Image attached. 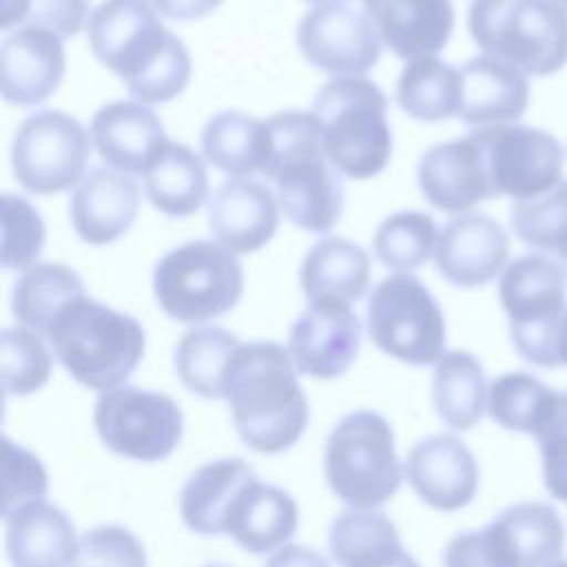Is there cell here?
I'll return each mask as SVG.
<instances>
[{"label":"cell","mask_w":567,"mask_h":567,"mask_svg":"<svg viewBox=\"0 0 567 567\" xmlns=\"http://www.w3.org/2000/svg\"><path fill=\"white\" fill-rule=\"evenodd\" d=\"M86 33L95 60L142 104L168 102L186 89L190 55L148 0H104L89 16Z\"/></svg>","instance_id":"obj_1"},{"label":"cell","mask_w":567,"mask_h":567,"mask_svg":"<svg viewBox=\"0 0 567 567\" xmlns=\"http://www.w3.org/2000/svg\"><path fill=\"white\" fill-rule=\"evenodd\" d=\"M224 399L239 439L259 454L292 447L308 425V399L290 352L277 341L239 348L226 377Z\"/></svg>","instance_id":"obj_2"},{"label":"cell","mask_w":567,"mask_h":567,"mask_svg":"<svg viewBox=\"0 0 567 567\" xmlns=\"http://www.w3.org/2000/svg\"><path fill=\"white\" fill-rule=\"evenodd\" d=\"M272 153L264 175L277 186L284 215L310 233H328L343 213L341 173L323 148L315 113L284 111L268 120Z\"/></svg>","instance_id":"obj_3"},{"label":"cell","mask_w":567,"mask_h":567,"mask_svg":"<svg viewBox=\"0 0 567 567\" xmlns=\"http://www.w3.org/2000/svg\"><path fill=\"white\" fill-rule=\"evenodd\" d=\"M47 339L62 368L91 390L122 385L144 357L137 319L86 295L71 299L51 321Z\"/></svg>","instance_id":"obj_4"},{"label":"cell","mask_w":567,"mask_h":567,"mask_svg":"<svg viewBox=\"0 0 567 567\" xmlns=\"http://www.w3.org/2000/svg\"><path fill=\"white\" fill-rule=\"evenodd\" d=\"M312 113L323 128V148L343 177L370 179L388 166L392 155L388 97L372 80L357 75L326 82Z\"/></svg>","instance_id":"obj_5"},{"label":"cell","mask_w":567,"mask_h":567,"mask_svg":"<svg viewBox=\"0 0 567 567\" xmlns=\"http://www.w3.org/2000/svg\"><path fill=\"white\" fill-rule=\"evenodd\" d=\"M467 29L485 55L525 75H551L567 62V11L549 0H474Z\"/></svg>","instance_id":"obj_6"},{"label":"cell","mask_w":567,"mask_h":567,"mask_svg":"<svg viewBox=\"0 0 567 567\" xmlns=\"http://www.w3.org/2000/svg\"><path fill=\"white\" fill-rule=\"evenodd\" d=\"M326 481L334 496L357 509L388 503L403 472L390 423L372 410L346 414L326 441Z\"/></svg>","instance_id":"obj_7"},{"label":"cell","mask_w":567,"mask_h":567,"mask_svg":"<svg viewBox=\"0 0 567 567\" xmlns=\"http://www.w3.org/2000/svg\"><path fill=\"white\" fill-rule=\"evenodd\" d=\"M153 290L168 317L202 323L237 306L244 292V270L226 246L195 239L159 257Z\"/></svg>","instance_id":"obj_8"},{"label":"cell","mask_w":567,"mask_h":567,"mask_svg":"<svg viewBox=\"0 0 567 567\" xmlns=\"http://www.w3.org/2000/svg\"><path fill=\"white\" fill-rule=\"evenodd\" d=\"M565 527L558 512L538 501L505 507L489 525L456 534L445 551V567H549L560 560Z\"/></svg>","instance_id":"obj_9"},{"label":"cell","mask_w":567,"mask_h":567,"mask_svg":"<svg viewBox=\"0 0 567 567\" xmlns=\"http://www.w3.org/2000/svg\"><path fill=\"white\" fill-rule=\"evenodd\" d=\"M565 297L567 270L547 255H520L501 272L498 299L512 343L534 365L558 368L556 328L567 310Z\"/></svg>","instance_id":"obj_10"},{"label":"cell","mask_w":567,"mask_h":567,"mask_svg":"<svg viewBox=\"0 0 567 567\" xmlns=\"http://www.w3.org/2000/svg\"><path fill=\"white\" fill-rule=\"evenodd\" d=\"M368 332L379 350L410 365H430L445 354L443 310L410 272L388 275L374 286L368 299Z\"/></svg>","instance_id":"obj_11"},{"label":"cell","mask_w":567,"mask_h":567,"mask_svg":"<svg viewBox=\"0 0 567 567\" xmlns=\"http://www.w3.org/2000/svg\"><path fill=\"white\" fill-rule=\"evenodd\" d=\"M91 133L64 111H38L11 142L13 177L29 193L53 195L78 186L91 157Z\"/></svg>","instance_id":"obj_12"},{"label":"cell","mask_w":567,"mask_h":567,"mask_svg":"<svg viewBox=\"0 0 567 567\" xmlns=\"http://www.w3.org/2000/svg\"><path fill=\"white\" fill-rule=\"evenodd\" d=\"M93 423L111 452L146 463L171 456L184 430L182 410L168 394L135 385L104 390Z\"/></svg>","instance_id":"obj_13"},{"label":"cell","mask_w":567,"mask_h":567,"mask_svg":"<svg viewBox=\"0 0 567 567\" xmlns=\"http://www.w3.org/2000/svg\"><path fill=\"white\" fill-rule=\"evenodd\" d=\"M478 142L492 195L532 199L560 182L563 148L547 131L520 124H492L472 131Z\"/></svg>","instance_id":"obj_14"},{"label":"cell","mask_w":567,"mask_h":567,"mask_svg":"<svg viewBox=\"0 0 567 567\" xmlns=\"http://www.w3.org/2000/svg\"><path fill=\"white\" fill-rule=\"evenodd\" d=\"M297 44L312 66L339 78H357L379 62L383 42L365 9L326 4L301 18Z\"/></svg>","instance_id":"obj_15"},{"label":"cell","mask_w":567,"mask_h":567,"mask_svg":"<svg viewBox=\"0 0 567 567\" xmlns=\"http://www.w3.org/2000/svg\"><path fill=\"white\" fill-rule=\"evenodd\" d=\"M361 321L354 310L337 301H312L297 317L288 334V352L301 374L337 379L357 359Z\"/></svg>","instance_id":"obj_16"},{"label":"cell","mask_w":567,"mask_h":567,"mask_svg":"<svg viewBox=\"0 0 567 567\" xmlns=\"http://www.w3.org/2000/svg\"><path fill=\"white\" fill-rule=\"evenodd\" d=\"M509 237L505 228L481 213L450 219L439 233L434 264L454 286L476 288L507 268Z\"/></svg>","instance_id":"obj_17"},{"label":"cell","mask_w":567,"mask_h":567,"mask_svg":"<svg viewBox=\"0 0 567 567\" xmlns=\"http://www.w3.org/2000/svg\"><path fill=\"white\" fill-rule=\"evenodd\" d=\"M91 137L102 162L124 175H146L171 144L159 117L133 100L102 106L93 115Z\"/></svg>","instance_id":"obj_18"},{"label":"cell","mask_w":567,"mask_h":567,"mask_svg":"<svg viewBox=\"0 0 567 567\" xmlns=\"http://www.w3.org/2000/svg\"><path fill=\"white\" fill-rule=\"evenodd\" d=\"M412 489L439 512H456L472 503L478 487V465L467 445L450 434L419 441L405 461Z\"/></svg>","instance_id":"obj_19"},{"label":"cell","mask_w":567,"mask_h":567,"mask_svg":"<svg viewBox=\"0 0 567 567\" xmlns=\"http://www.w3.org/2000/svg\"><path fill=\"white\" fill-rule=\"evenodd\" d=\"M62 38L40 27H20L0 47L2 97L16 106H33L53 95L64 78Z\"/></svg>","instance_id":"obj_20"},{"label":"cell","mask_w":567,"mask_h":567,"mask_svg":"<svg viewBox=\"0 0 567 567\" xmlns=\"http://www.w3.org/2000/svg\"><path fill=\"white\" fill-rule=\"evenodd\" d=\"M416 177L425 199L443 213H463L494 197L483 151L472 133L427 148Z\"/></svg>","instance_id":"obj_21"},{"label":"cell","mask_w":567,"mask_h":567,"mask_svg":"<svg viewBox=\"0 0 567 567\" xmlns=\"http://www.w3.org/2000/svg\"><path fill=\"white\" fill-rule=\"evenodd\" d=\"M213 235L233 252H255L264 248L279 224V208L268 186L255 179H226L208 204Z\"/></svg>","instance_id":"obj_22"},{"label":"cell","mask_w":567,"mask_h":567,"mask_svg":"<svg viewBox=\"0 0 567 567\" xmlns=\"http://www.w3.org/2000/svg\"><path fill=\"white\" fill-rule=\"evenodd\" d=\"M140 188L135 179L113 168H93L75 186L69 213L73 228L86 244H111L135 221Z\"/></svg>","instance_id":"obj_23"},{"label":"cell","mask_w":567,"mask_h":567,"mask_svg":"<svg viewBox=\"0 0 567 567\" xmlns=\"http://www.w3.org/2000/svg\"><path fill=\"white\" fill-rule=\"evenodd\" d=\"M381 42L399 58L439 53L454 27L452 0H363Z\"/></svg>","instance_id":"obj_24"},{"label":"cell","mask_w":567,"mask_h":567,"mask_svg":"<svg viewBox=\"0 0 567 567\" xmlns=\"http://www.w3.org/2000/svg\"><path fill=\"white\" fill-rule=\"evenodd\" d=\"M297 523L299 512L292 496L255 476L233 498L224 520V534L233 536L246 551L268 554L292 538Z\"/></svg>","instance_id":"obj_25"},{"label":"cell","mask_w":567,"mask_h":567,"mask_svg":"<svg viewBox=\"0 0 567 567\" xmlns=\"http://www.w3.org/2000/svg\"><path fill=\"white\" fill-rule=\"evenodd\" d=\"M463 100L458 117L472 126L509 124L529 104L527 75L496 58H472L461 66Z\"/></svg>","instance_id":"obj_26"},{"label":"cell","mask_w":567,"mask_h":567,"mask_svg":"<svg viewBox=\"0 0 567 567\" xmlns=\"http://www.w3.org/2000/svg\"><path fill=\"white\" fill-rule=\"evenodd\" d=\"M7 556L13 567H71L78 536L71 518L55 505L38 501L7 520Z\"/></svg>","instance_id":"obj_27"},{"label":"cell","mask_w":567,"mask_h":567,"mask_svg":"<svg viewBox=\"0 0 567 567\" xmlns=\"http://www.w3.org/2000/svg\"><path fill=\"white\" fill-rule=\"evenodd\" d=\"M301 290L312 301H359L370 284V257L343 237L319 239L303 257L299 270Z\"/></svg>","instance_id":"obj_28"},{"label":"cell","mask_w":567,"mask_h":567,"mask_svg":"<svg viewBox=\"0 0 567 567\" xmlns=\"http://www.w3.org/2000/svg\"><path fill=\"white\" fill-rule=\"evenodd\" d=\"M257 474L241 458H219L197 467L182 487L179 512L184 523L204 536L224 534L233 498Z\"/></svg>","instance_id":"obj_29"},{"label":"cell","mask_w":567,"mask_h":567,"mask_svg":"<svg viewBox=\"0 0 567 567\" xmlns=\"http://www.w3.org/2000/svg\"><path fill=\"white\" fill-rule=\"evenodd\" d=\"M202 151L208 164L235 177L266 171L272 153L268 122L239 111L215 113L202 131Z\"/></svg>","instance_id":"obj_30"},{"label":"cell","mask_w":567,"mask_h":567,"mask_svg":"<svg viewBox=\"0 0 567 567\" xmlns=\"http://www.w3.org/2000/svg\"><path fill=\"white\" fill-rule=\"evenodd\" d=\"M487 379L478 359L465 350L445 352L434 368L436 414L454 430H472L487 410Z\"/></svg>","instance_id":"obj_31"},{"label":"cell","mask_w":567,"mask_h":567,"mask_svg":"<svg viewBox=\"0 0 567 567\" xmlns=\"http://www.w3.org/2000/svg\"><path fill=\"white\" fill-rule=\"evenodd\" d=\"M399 106L414 120L441 122L458 115L463 100L461 69L436 55L410 60L396 82Z\"/></svg>","instance_id":"obj_32"},{"label":"cell","mask_w":567,"mask_h":567,"mask_svg":"<svg viewBox=\"0 0 567 567\" xmlns=\"http://www.w3.org/2000/svg\"><path fill=\"white\" fill-rule=\"evenodd\" d=\"M148 202L168 217H188L208 197V175L202 157L186 144L171 142L144 175Z\"/></svg>","instance_id":"obj_33"},{"label":"cell","mask_w":567,"mask_h":567,"mask_svg":"<svg viewBox=\"0 0 567 567\" xmlns=\"http://www.w3.org/2000/svg\"><path fill=\"white\" fill-rule=\"evenodd\" d=\"M241 346L233 332L219 326L190 328L175 348L177 377L204 399H224L226 377Z\"/></svg>","instance_id":"obj_34"},{"label":"cell","mask_w":567,"mask_h":567,"mask_svg":"<svg viewBox=\"0 0 567 567\" xmlns=\"http://www.w3.org/2000/svg\"><path fill=\"white\" fill-rule=\"evenodd\" d=\"M330 556L339 567H381L405 549L394 523L372 509H346L330 525Z\"/></svg>","instance_id":"obj_35"},{"label":"cell","mask_w":567,"mask_h":567,"mask_svg":"<svg viewBox=\"0 0 567 567\" xmlns=\"http://www.w3.org/2000/svg\"><path fill=\"white\" fill-rule=\"evenodd\" d=\"M84 295V284L75 270L64 264H33L13 288V317L29 330L47 337L55 315L75 297Z\"/></svg>","instance_id":"obj_36"},{"label":"cell","mask_w":567,"mask_h":567,"mask_svg":"<svg viewBox=\"0 0 567 567\" xmlns=\"http://www.w3.org/2000/svg\"><path fill=\"white\" fill-rule=\"evenodd\" d=\"M556 390L529 372H505L496 377L487 394V414L501 427L532 434L545 419Z\"/></svg>","instance_id":"obj_37"},{"label":"cell","mask_w":567,"mask_h":567,"mask_svg":"<svg viewBox=\"0 0 567 567\" xmlns=\"http://www.w3.org/2000/svg\"><path fill=\"white\" fill-rule=\"evenodd\" d=\"M436 241V224L427 213L399 210L379 224L372 246L385 268L410 272L432 257Z\"/></svg>","instance_id":"obj_38"},{"label":"cell","mask_w":567,"mask_h":567,"mask_svg":"<svg viewBox=\"0 0 567 567\" xmlns=\"http://www.w3.org/2000/svg\"><path fill=\"white\" fill-rule=\"evenodd\" d=\"M512 228L525 244L558 257L567 248V182L560 179L549 190L516 202Z\"/></svg>","instance_id":"obj_39"},{"label":"cell","mask_w":567,"mask_h":567,"mask_svg":"<svg viewBox=\"0 0 567 567\" xmlns=\"http://www.w3.org/2000/svg\"><path fill=\"white\" fill-rule=\"evenodd\" d=\"M51 354L40 334L29 328H4L0 337L2 385L11 396L40 390L51 377Z\"/></svg>","instance_id":"obj_40"},{"label":"cell","mask_w":567,"mask_h":567,"mask_svg":"<svg viewBox=\"0 0 567 567\" xmlns=\"http://www.w3.org/2000/svg\"><path fill=\"white\" fill-rule=\"evenodd\" d=\"M44 221L29 199L20 195L2 197V266L31 268L44 246Z\"/></svg>","instance_id":"obj_41"},{"label":"cell","mask_w":567,"mask_h":567,"mask_svg":"<svg viewBox=\"0 0 567 567\" xmlns=\"http://www.w3.org/2000/svg\"><path fill=\"white\" fill-rule=\"evenodd\" d=\"M49 489L47 470L40 458L11 439L2 443V518L24 505L44 501Z\"/></svg>","instance_id":"obj_42"},{"label":"cell","mask_w":567,"mask_h":567,"mask_svg":"<svg viewBox=\"0 0 567 567\" xmlns=\"http://www.w3.org/2000/svg\"><path fill=\"white\" fill-rule=\"evenodd\" d=\"M540 452L545 489L567 503V392L556 390L554 401L534 432Z\"/></svg>","instance_id":"obj_43"},{"label":"cell","mask_w":567,"mask_h":567,"mask_svg":"<svg viewBox=\"0 0 567 567\" xmlns=\"http://www.w3.org/2000/svg\"><path fill=\"white\" fill-rule=\"evenodd\" d=\"M71 567H146V554L133 532L100 525L82 536Z\"/></svg>","instance_id":"obj_44"},{"label":"cell","mask_w":567,"mask_h":567,"mask_svg":"<svg viewBox=\"0 0 567 567\" xmlns=\"http://www.w3.org/2000/svg\"><path fill=\"white\" fill-rule=\"evenodd\" d=\"M89 16V0H29L24 22L40 27L58 38L75 35Z\"/></svg>","instance_id":"obj_45"},{"label":"cell","mask_w":567,"mask_h":567,"mask_svg":"<svg viewBox=\"0 0 567 567\" xmlns=\"http://www.w3.org/2000/svg\"><path fill=\"white\" fill-rule=\"evenodd\" d=\"M153 9L171 20H197L215 11L224 0H148Z\"/></svg>","instance_id":"obj_46"},{"label":"cell","mask_w":567,"mask_h":567,"mask_svg":"<svg viewBox=\"0 0 567 567\" xmlns=\"http://www.w3.org/2000/svg\"><path fill=\"white\" fill-rule=\"evenodd\" d=\"M266 567H330V563L310 547L284 545L270 556Z\"/></svg>","instance_id":"obj_47"},{"label":"cell","mask_w":567,"mask_h":567,"mask_svg":"<svg viewBox=\"0 0 567 567\" xmlns=\"http://www.w3.org/2000/svg\"><path fill=\"white\" fill-rule=\"evenodd\" d=\"M29 0H2V22L0 29H11L18 22H24Z\"/></svg>","instance_id":"obj_48"},{"label":"cell","mask_w":567,"mask_h":567,"mask_svg":"<svg viewBox=\"0 0 567 567\" xmlns=\"http://www.w3.org/2000/svg\"><path fill=\"white\" fill-rule=\"evenodd\" d=\"M556 357L558 365H567V310L563 312L556 328Z\"/></svg>","instance_id":"obj_49"},{"label":"cell","mask_w":567,"mask_h":567,"mask_svg":"<svg viewBox=\"0 0 567 567\" xmlns=\"http://www.w3.org/2000/svg\"><path fill=\"white\" fill-rule=\"evenodd\" d=\"M381 567H421V565L408 551H403L399 558H394V560H390V563H385Z\"/></svg>","instance_id":"obj_50"},{"label":"cell","mask_w":567,"mask_h":567,"mask_svg":"<svg viewBox=\"0 0 567 567\" xmlns=\"http://www.w3.org/2000/svg\"><path fill=\"white\" fill-rule=\"evenodd\" d=\"M306 2H310L315 7H326V4H346L350 0H306Z\"/></svg>","instance_id":"obj_51"},{"label":"cell","mask_w":567,"mask_h":567,"mask_svg":"<svg viewBox=\"0 0 567 567\" xmlns=\"http://www.w3.org/2000/svg\"><path fill=\"white\" fill-rule=\"evenodd\" d=\"M558 257H560V261H563V266H565V270H567V248H565Z\"/></svg>","instance_id":"obj_52"},{"label":"cell","mask_w":567,"mask_h":567,"mask_svg":"<svg viewBox=\"0 0 567 567\" xmlns=\"http://www.w3.org/2000/svg\"><path fill=\"white\" fill-rule=\"evenodd\" d=\"M551 4H558V7H563L565 11H567V0H549Z\"/></svg>","instance_id":"obj_53"},{"label":"cell","mask_w":567,"mask_h":567,"mask_svg":"<svg viewBox=\"0 0 567 567\" xmlns=\"http://www.w3.org/2000/svg\"><path fill=\"white\" fill-rule=\"evenodd\" d=\"M549 567H567V560H563V558H560V560H556V563H551V565H549Z\"/></svg>","instance_id":"obj_54"},{"label":"cell","mask_w":567,"mask_h":567,"mask_svg":"<svg viewBox=\"0 0 567 567\" xmlns=\"http://www.w3.org/2000/svg\"><path fill=\"white\" fill-rule=\"evenodd\" d=\"M208 567H226V565H208Z\"/></svg>","instance_id":"obj_55"}]
</instances>
